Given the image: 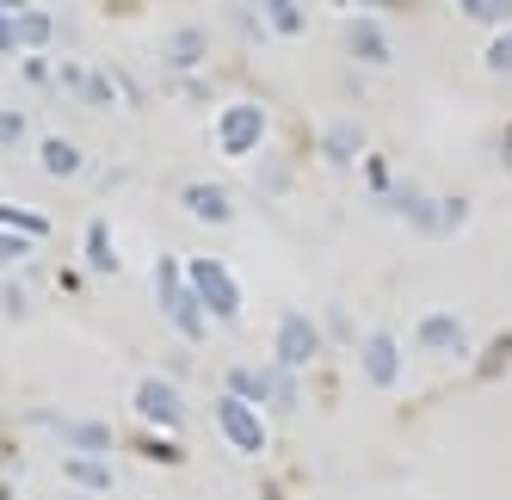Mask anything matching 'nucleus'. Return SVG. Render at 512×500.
Here are the masks:
<instances>
[{"label":"nucleus","mask_w":512,"mask_h":500,"mask_svg":"<svg viewBox=\"0 0 512 500\" xmlns=\"http://www.w3.org/2000/svg\"><path fill=\"white\" fill-rule=\"evenodd\" d=\"M216 426H223V439L241 451V457H260L266 451V414L247 408L235 396H216Z\"/></svg>","instance_id":"obj_5"},{"label":"nucleus","mask_w":512,"mask_h":500,"mask_svg":"<svg viewBox=\"0 0 512 500\" xmlns=\"http://www.w3.org/2000/svg\"><path fill=\"white\" fill-rule=\"evenodd\" d=\"M321 155L334 161V167H352V161L364 155V136H358V124H327V130H321Z\"/></svg>","instance_id":"obj_15"},{"label":"nucleus","mask_w":512,"mask_h":500,"mask_svg":"<svg viewBox=\"0 0 512 500\" xmlns=\"http://www.w3.org/2000/svg\"><path fill=\"white\" fill-rule=\"evenodd\" d=\"M44 426H56V433L68 439V457H105L112 451V426L105 420H50L44 414Z\"/></svg>","instance_id":"obj_10"},{"label":"nucleus","mask_w":512,"mask_h":500,"mask_svg":"<svg viewBox=\"0 0 512 500\" xmlns=\"http://www.w3.org/2000/svg\"><path fill=\"white\" fill-rule=\"evenodd\" d=\"M155 291H161V309L173 315L179 340H204L210 334V315H204V303L186 284V260H155Z\"/></svg>","instance_id":"obj_1"},{"label":"nucleus","mask_w":512,"mask_h":500,"mask_svg":"<svg viewBox=\"0 0 512 500\" xmlns=\"http://www.w3.org/2000/svg\"><path fill=\"white\" fill-rule=\"evenodd\" d=\"M266 142V105L260 99H229L223 112H216V149L223 155H253Z\"/></svg>","instance_id":"obj_3"},{"label":"nucleus","mask_w":512,"mask_h":500,"mask_svg":"<svg viewBox=\"0 0 512 500\" xmlns=\"http://www.w3.org/2000/svg\"><path fill=\"white\" fill-rule=\"evenodd\" d=\"M266 25L278 31V38H303V31H309V13L290 7V0H272V7H266Z\"/></svg>","instance_id":"obj_18"},{"label":"nucleus","mask_w":512,"mask_h":500,"mask_svg":"<svg viewBox=\"0 0 512 500\" xmlns=\"http://www.w3.org/2000/svg\"><path fill=\"white\" fill-rule=\"evenodd\" d=\"M136 414H142V426H155V433H173V426H186V396H179L167 377H142L136 383Z\"/></svg>","instance_id":"obj_6"},{"label":"nucleus","mask_w":512,"mask_h":500,"mask_svg":"<svg viewBox=\"0 0 512 500\" xmlns=\"http://www.w3.org/2000/svg\"><path fill=\"white\" fill-rule=\"evenodd\" d=\"M463 210H469V198H438V235L463 229Z\"/></svg>","instance_id":"obj_23"},{"label":"nucleus","mask_w":512,"mask_h":500,"mask_svg":"<svg viewBox=\"0 0 512 500\" xmlns=\"http://www.w3.org/2000/svg\"><path fill=\"white\" fill-rule=\"evenodd\" d=\"M167 56H173V68H192V62L204 56V31H198V25H179L173 44H167Z\"/></svg>","instance_id":"obj_19"},{"label":"nucleus","mask_w":512,"mask_h":500,"mask_svg":"<svg viewBox=\"0 0 512 500\" xmlns=\"http://www.w3.org/2000/svg\"><path fill=\"white\" fill-rule=\"evenodd\" d=\"M38 161H44L50 180H75V173H81V149H75L68 136H44V142H38Z\"/></svg>","instance_id":"obj_14"},{"label":"nucleus","mask_w":512,"mask_h":500,"mask_svg":"<svg viewBox=\"0 0 512 500\" xmlns=\"http://www.w3.org/2000/svg\"><path fill=\"white\" fill-rule=\"evenodd\" d=\"M68 500H99V494H68Z\"/></svg>","instance_id":"obj_28"},{"label":"nucleus","mask_w":512,"mask_h":500,"mask_svg":"<svg viewBox=\"0 0 512 500\" xmlns=\"http://www.w3.org/2000/svg\"><path fill=\"white\" fill-rule=\"evenodd\" d=\"M346 56L364 62V68H389V62H395V44L383 38V19H377V13L346 19Z\"/></svg>","instance_id":"obj_8"},{"label":"nucleus","mask_w":512,"mask_h":500,"mask_svg":"<svg viewBox=\"0 0 512 500\" xmlns=\"http://www.w3.org/2000/svg\"><path fill=\"white\" fill-rule=\"evenodd\" d=\"M358 365H364V383H371V389H395L401 371H408V365H401V340L389 328H377V334L358 340Z\"/></svg>","instance_id":"obj_7"},{"label":"nucleus","mask_w":512,"mask_h":500,"mask_svg":"<svg viewBox=\"0 0 512 500\" xmlns=\"http://www.w3.org/2000/svg\"><path fill=\"white\" fill-rule=\"evenodd\" d=\"M186 284H192V297L204 303L210 321H235L241 315V284H235V272L223 260H210V254L186 260Z\"/></svg>","instance_id":"obj_2"},{"label":"nucleus","mask_w":512,"mask_h":500,"mask_svg":"<svg viewBox=\"0 0 512 500\" xmlns=\"http://www.w3.org/2000/svg\"><path fill=\"white\" fill-rule=\"evenodd\" d=\"M62 476L75 482L81 494H99L105 500V488H112V463H105V457H62Z\"/></svg>","instance_id":"obj_13"},{"label":"nucleus","mask_w":512,"mask_h":500,"mask_svg":"<svg viewBox=\"0 0 512 500\" xmlns=\"http://www.w3.org/2000/svg\"><path fill=\"white\" fill-rule=\"evenodd\" d=\"M25 142V112H0V155Z\"/></svg>","instance_id":"obj_24"},{"label":"nucleus","mask_w":512,"mask_h":500,"mask_svg":"<svg viewBox=\"0 0 512 500\" xmlns=\"http://www.w3.org/2000/svg\"><path fill=\"white\" fill-rule=\"evenodd\" d=\"M13 50H19V19L0 7V56H13Z\"/></svg>","instance_id":"obj_26"},{"label":"nucleus","mask_w":512,"mask_h":500,"mask_svg":"<svg viewBox=\"0 0 512 500\" xmlns=\"http://www.w3.org/2000/svg\"><path fill=\"white\" fill-rule=\"evenodd\" d=\"M25 81H31V87H50V81H56V68H50L44 56H31V62H25Z\"/></svg>","instance_id":"obj_27"},{"label":"nucleus","mask_w":512,"mask_h":500,"mask_svg":"<svg viewBox=\"0 0 512 500\" xmlns=\"http://www.w3.org/2000/svg\"><path fill=\"white\" fill-rule=\"evenodd\" d=\"M463 13H469V19H482V25H500V31H506L512 0H494V7H488V0H463Z\"/></svg>","instance_id":"obj_22"},{"label":"nucleus","mask_w":512,"mask_h":500,"mask_svg":"<svg viewBox=\"0 0 512 500\" xmlns=\"http://www.w3.org/2000/svg\"><path fill=\"white\" fill-rule=\"evenodd\" d=\"M31 254V241L25 235H7V229H0V266H19Z\"/></svg>","instance_id":"obj_25"},{"label":"nucleus","mask_w":512,"mask_h":500,"mask_svg":"<svg viewBox=\"0 0 512 500\" xmlns=\"http://www.w3.org/2000/svg\"><path fill=\"white\" fill-rule=\"evenodd\" d=\"M315 352H321V328L309 315H284L278 321V334H272V371H303V365H315Z\"/></svg>","instance_id":"obj_4"},{"label":"nucleus","mask_w":512,"mask_h":500,"mask_svg":"<svg viewBox=\"0 0 512 500\" xmlns=\"http://www.w3.org/2000/svg\"><path fill=\"white\" fill-rule=\"evenodd\" d=\"M179 204H186L198 223H216V229H223V223L235 217V198H229L223 186H216V180H192L186 192H179Z\"/></svg>","instance_id":"obj_11"},{"label":"nucleus","mask_w":512,"mask_h":500,"mask_svg":"<svg viewBox=\"0 0 512 500\" xmlns=\"http://www.w3.org/2000/svg\"><path fill=\"white\" fill-rule=\"evenodd\" d=\"M223 396H235V402H247V408H260L266 414V402L278 396V371H253V365H235L229 371V389Z\"/></svg>","instance_id":"obj_12"},{"label":"nucleus","mask_w":512,"mask_h":500,"mask_svg":"<svg viewBox=\"0 0 512 500\" xmlns=\"http://www.w3.org/2000/svg\"><path fill=\"white\" fill-rule=\"evenodd\" d=\"M488 68H494V75H512V25L506 31H494V38H488V56H482Z\"/></svg>","instance_id":"obj_21"},{"label":"nucleus","mask_w":512,"mask_h":500,"mask_svg":"<svg viewBox=\"0 0 512 500\" xmlns=\"http://www.w3.org/2000/svg\"><path fill=\"white\" fill-rule=\"evenodd\" d=\"M420 346L451 352V359H469V328H463L451 309H432V315H420Z\"/></svg>","instance_id":"obj_9"},{"label":"nucleus","mask_w":512,"mask_h":500,"mask_svg":"<svg viewBox=\"0 0 512 500\" xmlns=\"http://www.w3.org/2000/svg\"><path fill=\"white\" fill-rule=\"evenodd\" d=\"M0 229H7V235H25V241H38V235H50V217H38V210H25V204H7V198H0Z\"/></svg>","instance_id":"obj_17"},{"label":"nucleus","mask_w":512,"mask_h":500,"mask_svg":"<svg viewBox=\"0 0 512 500\" xmlns=\"http://www.w3.org/2000/svg\"><path fill=\"white\" fill-rule=\"evenodd\" d=\"M13 19H19V44H50V31H56V19H50V13L25 7V13H13Z\"/></svg>","instance_id":"obj_20"},{"label":"nucleus","mask_w":512,"mask_h":500,"mask_svg":"<svg viewBox=\"0 0 512 500\" xmlns=\"http://www.w3.org/2000/svg\"><path fill=\"white\" fill-rule=\"evenodd\" d=\"M81 241H87V266L112 278V272H118V241H112V223H105V217H99V223H87V235H81Z\"/></svg>","instance_id":"obj_16"}]
</instances>
